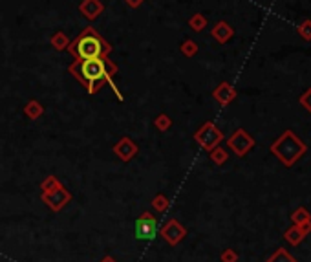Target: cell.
I'll list each match as a JSON object with an SVG mask.
<instances>
[{
	"mask_svg": "<svg viewBox=\"0 0 311 262\" xmlns=\"http://www.w3.org/2000/svg\"><path fill=\"white\" fill-rule=\"evenodd\" d=\"M70 72L74 77H77L81 83L86 86L90 94H95L103 83H110L119 97L115 84L112 83V75L115 74V66L110 62L108 57H97V59H75V62L70 66Z\"/></svg>",
	"mask_w": 311,
	"mask_h": 262,
	"instance_id": "cell-1",
	"label": "cell"
},
{
	"mask_svg": "<svg viewBox=\"0 0 311 262\" xmlns=\"http://www.w3.org/2000/svg\"><path fill=\"white\" fill-rule=\"evenodd\" d=\"M110 44L97 33L93 28H86L74 42L70 44V53L75 59H97V57H108Z\"/></svg>",
	"mask_w": 311,
	"mask_h": 262,
	"instance_id": "cell-2",
	"label": "cell"
},
{
	"mask_svg": "<svg viewBox=\"0 0 311 262\" xmlns=\"http://www.w3.org/2000/svg\"><path fill=\"white\" fill-rule=\"evenodd\" d=\"M307 147L302 140H298L297 136L291 130H285L284 134L271 145V152L275 154L285 167H291L297 163L298 158H302L306 154Z\"/></svg>",
	"mask_w": 311,
	"mask_h": 262,
	"instance_id": "cell-3",
	"label": "cell"
},
{
	"mask_svg": "<svg viewBox=\"0 0 311 262\" xmlns=\"http://www.w3.org/2000/svg\"><path fill=\"white\" fill-rule=\"evenodd\" d=\"M158 233V219L152 213H143L139 219L136 220V227H134V236L141 242H150Z\"/></svg>",
	"mask_w": 311,
	"mask_h": 262,
	"instance_id": "cell-4",
	"label": "cell"
},
{
	"mask_svg": "<svg viewBox=\"0 0 311 262\" xmlns=\"http://www.w3.org/2000/svg\"><path fill=\"white\" fill-rule=\"evenodd\" d=\"M194 140L202 145V149L212 150L214 147H218L220 141L224 140V134L220 132V128L216 127L214 123L209 121V123H205V125H203L196 134H194Z\"/></svg>",
	"mask_w": 311,
	"mask_h": 262,
	"instance_id": "cell-5",
	"label": "cell"
},
{
	"mask_svg": "<svg viewBox=\"0 0 311 262\" xmlns=\"http://www.w3.org/2000/svg\"><path fill=\"white\" fill-rule=\"evenodd\" d=\"M40 200L46 204V206L50 207L52 211H55V213H59V211L62 209V207L68 204V202L71 200V194L68 191H66V187H62V185H59L57 189H53V191H48V192H42L40 194Z\"/></svg>",
	"mask_w": 311,
	"mask_h": 262,
	"instance_id": "cell-6",
	"label": "cell"
},
{
	"mask_svg": "<svg viewBox=\"0 0 311 262\" xmlns=\"http://www.w3.org/2000/svg\"><path fill=\"white\" fill-rule=\"evenodd\" d=\"M227 145L231 147V150L236 154V156H246V154L254 147V140L244 130V128H238V130L227 140Z\"/></svg>",
	"mask_w": 311,
	"mask_h": 262,
	"instance_id": "cell-7",
	"label": "cell"
},
{
	"mask_svg": "<svg viewBox=\"0 0 311 262\" xmlns=\"http://www.w3.org/2000/svg\"><path fill=\"white\" fill-rule=\"evenodd\" d=\"M159 235H161V238L169 246H178L185 236H187V229H185V226H181L178 220H169V222L161 227Z\"/></svg>",
	"mask_w": 311,
	"mask_h": 262,
	"instance_id": "cell-8",
	"label": "cell"
},
{
	"mask_svg": "<svg viewBox=\"0 0 311 262\" xmlns=\"http://www.w3.org/2000/svg\"><path fill=\"white\" fill-rule=\"evenodd\" d=\"M309 233H311V222L293 224L290 229H285L284 241H288L291 246H298L300 242H304V238H306Z\"/></svg>",
	"mask_w": 311,
	"mask_h": 262,
	"instance_id": "cell-9",
	"label": "cell"
},
{
	"mask_svg": "<svg viewBox=\"0 0 311 262\" xmlns=\"http://www.w3.org/2000/svg\"><path fill=\"white\" fill-rule=\"evenodd\" d=\"M114 152H115V156H119L123 162H130L132 158L137 154V145L134 143L130 138H123L119 143H115Z\"/></svg>",
	"mask_w": 311,
	"mask_h": 262,
	"instance_id": "cell-10",
	"label": "cell"
},
{
	"mask_svg": "<svg viewBox=\"0 0 311 262\" xmlns=\"http://www.w3.org/2000/svg\"><path fill=\"white\" fill-rule=\"evenodd\" d=\"M234 97H236V92H234V88L227 83L220 84V86L214 90V99L218 101L220 105H229Z\"/></svg>",
	"mask_w": 311,
	"mask_h": 262,
	"instance_id": "cell-11",
	"label": "cell"
},
{
	"mask_svg": "<svg viewBox=\"0 0 311 262\" xmlns=\"http://www.w3.org/2000/svg\"><path fill=\"white\" fill-rule=\"evenodd\" d=\"M103 11V6L99 0H84L83 4H81V13L88 18H97L101 15Z\"/></svg>",
	"mask_w": 311,
	"mask_h": 262,
	"instance_id": "cell-12",
	"label": "cell"
},
{
	"mask_svg": "<svg viewBox=\"0 0 311 262\" xmlns=\"http://www.w3.org/2000/svg\"><path fill=\"white\" fill-rule=\"evenodd\" d=\"M266 262H297V258H295L285 248H278Z\"/></svg>",
	"mask_w": 311,
	"mask_h": 262,
	"instance_id": "cell-13",
	"label": "cell"
},
{
	"mask_svg": "<svg viewBox=\"0 0 311 262\" xmlns=\"http://www.w3.org/2000/svg\"><path fill=\"white\" fill-rule=\"evenodd\" d=\"M212 35H214L216 39L220 40V42H225V40H227L229 37L232 35V30L227 26V24H225V22H220L218 26L212 30Z\"/></svg>",
	"mask_w": 311,
	"mask_h": 262,
	"instance_id": "cell-14",
	"label": "cell"
},
{
	"mask_svg": "<svg viewBox=\"0 0 311 262\" xmlns=\"http://www.w3.org/2000/svg\"><path fill=\"white\" fill-rule=\"evenodd\" d=\"M291 220L293 224H306V222H311V213L306 209V207H298L291 213Z\"/></svg>",
	"mask_w": 311,
	"mask_h": 262,
	"instance_id": "cell-15",
	"label": "cell"
},
{
	"mask_svg": "<svg viewBox=\"0 0 311 262\" xmlns=\"http://www.w3.org/2000/svg\"><path fill=\"white\" fill-rule=\"evenodd\" d=\"M152 207L158 211V213H165V211L169 209V198H166L163 192H159V194H156V196H154Z\"/></svg>",
	"mask_w": 311,
	"mask_h": 262,
	"instance_id": "cell-16",
	"label": "cell"
},
{
	"mask_svg": "<svg viewBox=\"0 0 311 262\" xmlns=\"http://www.w3.org/2000/svg\"><path fill=\"white\" fill-rule=\"evenodd\" d=\"M24 112H26V116L30 119H37L42 114V106L37 103V101H30L26 105V108H24Z\"/></svg>",
	"mask_w": 311,
	"mask_h": 262,
	"instance_id": "cell-17",
	"label": "cell"
},
{
	"mask_svg": "<svg viewBox=\"0 0 311 262\" xmlns=\"http://www.w3.org/2000/svg\"><path fill=\"white\" fill-rule=\"evenodd\" d=\"M210 160L216 163V165H224L227 162V152H225L222 147H214V149L210 150Z\"/></svg>",
	"mask_w": 311,
	"mask_h": 262,
	"instance_id": "cell-18",
	"label": "cell"
},
{
	"mask_svg": "<svg viewBox=\"0 0 311 262\" xmlns=\"http://www.w3.org/2000/svg\"><path fill=\"white\" fill-rule=\"evenodd\" d=\"M154 125H156V128H158V130L165 132V130H169V128H171L172 121H171V118H169V116L161 114V116H158V118H156V123H154Z\"/></svg>",
	"mask_w": 311,
	"mask_h": 262,
	"instance_id": "cell-19",
	"label": "cell"
},
{
	"mask_svg": "<svg viewBox=\"0 0 311 262\" xmlns=\"http://www.w3.org/2000/svg\"><path fill=\"white\" fill-rule=\"evenodd\" d=\"M59 185H61V182H59L55 176H48V178L40 184V189H42V192H48V191H53V189H57Z\"/></svg>",
	"mask_w": 311,
	"mask_h": 262,
	"instance_id": "cell-20",
	"label": "cell"
},
{
	"mask_svg": "<svg viewBox=\"0 0 311 262\" xmlns=\"http://www.w3.org/2000/svg\"><path fill=\"white\" fill-rule=\"evenodd\" d=\"M220 260H222V262H238L236 249H232V248L224 249V251H222V255H220Z\"/></svg>",
	"mask_w": 311,
	"mask_h": 262,
	"instance_id": "cell-21",
	"label": "cell"
},
{
	"mask_svg": "<svg viewBox=\"0 0 311 262\" xmlns=\"http://www.w3.org/2000/svg\"><path fill=\"white\" fill-rule=\"evenodd\" d=\"M53 46H55L57 50L64 48V46H66V37H64V33H57V35L53 37Z\"/></svg>",
	"mask_w": 311,
	"mask_h": 262,
	"instance_id": "cell-22",
	"label": "cell"
},
{
	"mask_svg": "<svg viewBox=\"0 0 311 262\" xmlns=\"http://www.w3.org/2000/svg\"><path fill=\"white\" fill-rule=\"evenodd\" d=\"M203 24H205V18H203L202 15H196V17H194L193 20H190V26H193L196 31H200V30H202V28H203Z\"/></svg>",
	"mask_w": 311,
	"mask_h": 262,
	"instance_id": "cell-23",
	"label": "cell"
},
{
	"mask_svg": "<svg viewBox=\"0 0 311 262\" xmlns=\"http://www.w3.org/2000/svg\"><path fill=\"white\" fill-rule=\"evenodd\" d=\"M300 103H302V105L306 106V108L311 112V88H309V90H307L306 94H304L302 97H300Z\"/></svg>",
	"mask_w": 311,
	"mask_h": 262,
	"instance_id": "cell-24",
	"label": "cell"
},
{
	"mask_svg": "<svg viewBox=\"0 0 311 262\" xmlns=\"http://www.w3.org/2000/svg\"><path fill=\"white\" fill-rule=\"evenodd\" d=\"M183 52L187 53V55H193V53H196V46H194V42H185Z\"/></svg>",
	"mask_w": 311,
	"mask_h": 262,
	"instance_id": "cell-25",
	"label": "cell"
},
{
	"mask_svg": "<svg viewBox=\"0 0 311 262\" xmlns=\"http://www.w3.org/2000/svg\"><path fill=\"white\" fill-rule=\"evenodd\" d=\"M125 2H127V4L130 6V8H137V6H139L141 2H143V0H125Z\"/></svg>",
	"mask_w": 311,
	"mask_h": 262,
	"instance_id": "cell-26",
	"label": "cell"
},
{
	"mask_svg": "<svg viewBox=\"0 0 311 262\" xmlns=\"http://www.w3.org/2000/svg\"><path fill=\"white\" fill-rule=\"evenodd\" d=\"M99 262H117V260H115V258L112 257V255H106V257H103Z\"/></svg>",
	"mask_w": 311,
	"mask_h": 262,
	"instance_id": "cell-27",
	"label": "cell"
}]
</instances>
